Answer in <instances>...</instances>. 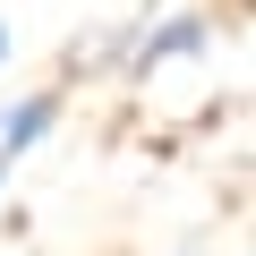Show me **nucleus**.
Returning a JSON list of instances; mask_svg holds the SVG:
<instances>
[{
  "label": "nucleus",
  "instance_id": "nucleus-2",
  "mask_svg": "<svg viewBox=\"0 0 256 256\" xmlns=\"http://www.w3.org/2000/svg\"><path fill=\"white\" fill-rule=\"evenodd\" d=\"M0 68H9V18H0Z\"/></svg>",
  "mask_w": 256,
  "mask_h": 256
},
{
  "label": "nucleus",
  "instance_id": "nucleus-3",
  "mask_svg": "<svg viewBox=\"0 0 256 256\" xmlns=\"http://www.w3.org/2000/svg\"><path fill=\"white\" fill-rule=\"evenodd\" d=\"M0 188H9V162H0Z\"/></svg>",
  "mask_w": 256,
  "mask_h": 256
},
{
  "label": "nucleus",
  "instance_id": "nucleus-1",
  "mask_svg": "<svg viewBox=\"0 0 256 256\" xmlns=\"http://www.w3.org/2000/svg\"><path fill=\"white\" fill-rule=\"evenodd\" d=\"M60 111H68V86H34V94H18V102H0V162L18 171V154H34V146L52 137Z\"/></svg>",
  "mask_w": 256,
  "mask_h": 256
}]
</instances>
